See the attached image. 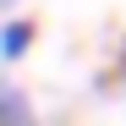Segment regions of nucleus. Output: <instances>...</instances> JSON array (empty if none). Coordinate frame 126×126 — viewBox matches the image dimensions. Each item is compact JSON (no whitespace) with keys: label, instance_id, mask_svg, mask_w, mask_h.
<instances>
[{"label":"nucleus","instance_id":"nucleus-1","mask_svg":"<svg viewBox=\"0 0 126 126\" xmlns=\"http://www.w3.org/2000/svg\"><path fill=\"white\" fill-rule=\"evenodd\" d=\"M0 126H38L28 93H22V88H11V82H0Z\"/></svg>","mask_w":126,"mask_h":126},{"label":"nucleus","instance_id":"nucleus-2","mask_svg":"<svg viewBox=\"0 0 126 126\" xmlns=\"http://www.w3.org/2000/svg\"><path fill=\"white\" fill-rule=\"evenodd\" d=\"M33 49V22H0V60H22Z\"/></svg>","mask_w":126,"mask_h":126}]
</instances>
